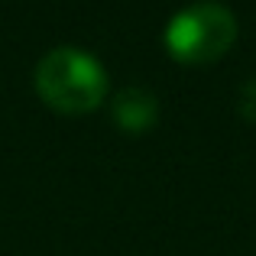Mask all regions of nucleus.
Returning <instances> with one entry per match:
<instances>
[{"label":"nucleus","instance_id":"f257e3e1","mask_svg":"<svg viewBox=\"0 0 256 256\" xmlns=\"http://www.w3.org/2000/svg\"><path fill=\"white\" fill-rule=\"evenodd\" d=\"M36 91L58 114H91L107 98V68L91 52L62 46L39 58Z\"/></svg>","mask_w":256,"mask_h":256},{"label":"nucleus","instance_id":"f03ea898","mask_svg":"<svg viewBox=\"0 0 256 256\" xmlns=\"http://www.w3.org/2000/svg\"><path fill=\"white\" fill-rule=\"evenodd\" d=\"M237 39V16L218 0H198L178 10L166 26V49L175 62H218Z\"/></svg>","mask_w":256,"mask_h":256},{"label":"nucleus","instance_id":"7ed1b4c3","mask_svg":"<svg viewBox=\"0 0 256 256\" xmlns=\"http://www.w3.org/2000/svg\"><path fill=\"white\" fill-rule=\"evenodd\" d=\"M110 117L124 133H143V130H150V126L156 124L159 100H156L152 91H146V88H140V84H130V88H124V91L114 94Z\"/></svg>","mask_w":256,"mask_h":256},{"label":"nucleus","instance_id":"20e7f679","mask_svg":"<svg viewBox=\"0 0 256 256\" xmlns=\"http://www.w3.org/2000/svg\"><path fill=\"white\" fill-rule=\"evenodd\" d=\"M237 107H240V114H244V120L256 124V78L244 82V88H240V98H237Z\"/></svg>","mask_w":256,"mask_h":256}]
</instances>
